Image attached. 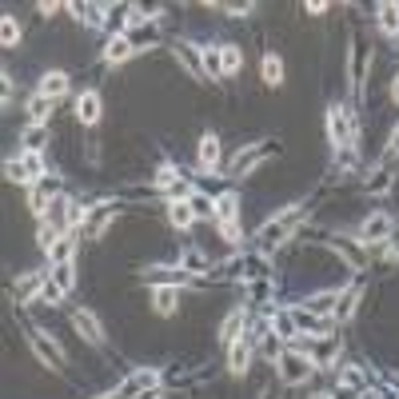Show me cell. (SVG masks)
<instances>
[{
    "mask_svg": "<svg viewBox=\"0 0 399 399\" xmlns=\"http://www.w3.org/2000/svg\"><path fill=\"white\" fill-rule=\"evenodd\" d=\"M72 328H76L80 336L88 339V343H100V339H104V328H100V319L92 316L88 308H80L76 316H72Z\"/></svg>",
    "mask_w": 399,
    "mask_h": 399,
    "instance_id": "6",
    "label": "cell"
},
{
    "mask_svg": "<svg viewBox=\"0 0 399 399\" xmlns=\"http://www.w3.org/2000/svg\"><path fill=\"white\" fill-rule=\"evenodd\" d=\"M252 363V343L248 339H236V343H228V371L232 375H244Z\"/></svg>",
    "mask_w": 399,
    "mask_h": 399,
    "instance_id": "7",
    "label": "cell"
},
{
    "mask_svg": "<svg viewBox=\"0 0 399 399\" xmlns=\"http://www.w3.org/2000/svg\"><path fill=\"white\" fill-rule=\"evenodd\" d=\"M216 216H219V224H232V219L239 216V196L236 192H228V196L216 200Z\"/></svg>",
    "mask_w": 399,
    "mask_h": 399,
    "instance_id": "24",
    "label": "cell"
},
{
    "mask_svg": "<svg viewBox=\"0 0 399 399\" xmlns=\"http://www.w3.org/2000/svg\"><path fill=\"white\" fill-rule=\"evenodd\" d=\"M20 164H24V176H28V184L44 176V156H40V152H24V156H20Z\"/></svg>",
    "mask_w": 399,
    "mask_h": 399,
    "instance_id": "35",
    "label": "cell"
},
{
    "mask_svg": "<svg viewBox=\"0 0 399 399\" xmlns=\"http://www.w3.org/2000/svg\"><path fill=\"white\" fill-rule=\"evenodd\" d=\"M144 279H152V284H156V288H160V284H168V288H180V284H188V271H184V268H148V271H144Z\"/></svg>",
    "mask_w": 399,
    "mask_h": 399,
    "instance_id": "12",
    "label": "cell"
},
{
    "mask_svg": "<svg viewBox=\"0 0 399 399\" xmlns=\"http://www.w3.org/2000/svg\"><path fill=\"white\" fill-rule=\"evenodd\" d=\"M356 399H383V395H379V391H368V388H363V391H359Z\"/></svg>",
    "mask_w": 399,
    "mask_h": 399,
    "instance_id": "49",
    "label": "cell"
},
{
    "mask_svg": "<svg viewBox=\"0 0 399 399\" xmlns=\"http://www.w3.org/2000/svg\"><path fill=\"white\" fill-rule=\"evenodd\" d=\"M204 72H208V80L224 76V68H219V48H204Z\"/></svg>",
    "mask_w": 399,
    "mask_h": 399,
    "instance_id": "41",
    "label": "cell"
},
{
    "mask_svg": "<svg viewBox=\"0 0 399 399\" xmlns=\"http://www.w3.org/2000/svg\"><path fill=\"white\" fill-rule=\"evenodd\" d=\"M44 284H48L44 276L28 271V276H20V279H16V288H12V296H16V304H28L32 296H40V291H44Z\"/></svg>",
    "mask_w": 399,
    "mask_h": 399,
    "instance_id": "9",
    "label": "cell"
},
{
    "mask_svg": "<svg viewBox=\"0 0 399 399\" xmlns=\"http://www.w3.org/2000/svg\"><path fill=\"white\" fill-rule=\"evenodd\" d=\"M152 299H156V311H160V316H172V311H176V288H168V284H160V288H156V296H152Z\"/></svg>",
    "mask_w": 399,
    "mask_h": 399,
    "instance_id": "30",
    "label": "cell"
},
{
    "mask_svg": "<svg viewBox=\"0 0 399 399\" xmlns=\"http://www.w3.org/2000/svg\"><path fill=\"white\" fill-rule=\"evenodd\" d=\"M216 164H219V140L208 132V136L200 140V168H208V172H212Z\"/></svg>",
    "mask_w": 399,
    "mask_h": 399,
    "instance_id": "17",
    "label": "cell"
},
{
    "mask_svg": "<svg viewBox=\"0 0 399 399\" xmlns=\"http://www.w3.org/2000/svg\"><path fill=\"white\" fill-rule=\"evenodd\" d=\"M268 328L276 331V339H284V343H291V339L299 336L296 316H291V311H271V316H268Z\"/></svg>",
    "mask_w": 399,
    "mask_h": 399,
    "instance_id": "8",
    "label": "cell"
},
{
    "mask_svg": "<svg viewBox=\"0 0 399 399\" xmlns=\"http://www.w3.org/2000/svg\"><path fill=\"white\" fill-rule=\"evenodd\" d=\"M32 351H36V356L44 359V363H48L52 371H60V368H64V351H60L56 343H52V339H44V336H32Z\"/></svg>",
    "mask_w": 399,
    "mask_h": 399,
    "instance_id": "10",
    "label": "cell"
},
{
    "mask_svg": "<svg viewBox=\"0 0 399 399\" xmlns=\"http://www.w3.org/2000/svg\"><path fill=\"white\" fill-rule=\"evenodd\" d=\"M328 136H331V144H336V148H351L356 128H351L348 108H331V112H328Z\"/></svg>",
    "mask_w": 399,
    "mask_h": 399,
    "instance_id": "4",
    "label": "cell"
},
{
    "mask_svg": "<svg viewBox=\"0 0 399 399\" xmlns=\"http://www.w3.org/2000/svg\"><path fill=\"white\" fill-rule=\"evenodd\" d=\"M180 180H184V176H180L172 164H164V168L156 172V188H180Z\"/></svg>",
    "mask_w": 399,
    "mask_h": 399,
    "instance_id": "40",
    "label": "cell"
},
{
    "mask_svg": "<svg viewBox=\"0 0 399 399\" xmlns=\"http://www.w3.org/2000/svg\"><path fill=\"white\" fill-rule=\"evenodd\" d=\"M76 120L80 124H96L100 120V92H80L76 96Z\"/></svg>",
    "mask_w": 399,
    "mask_h": 399,
    "instance_id": "11",
    "label": "cell"
},
{
    "mask_svg": "<svg viewBox=\"0 0 399 399\" xmlns=\"http://www.w3.org/2000/svg\"><path fill=\"white\" fill-rule=\"evenodd\" d=\"M264 80H268L271 88H279V84H284V60H279L276 52H268V56H264Z\"/></svg>",
    "mask_w": 399,
    "mask_h": 399,
    "instance_id": "28",
    "label": "cell"
},
{
    "mask_svg": "<svg viewBox=\"0 0 399 399\" xmlns=\"http://www.w3.org/2000/svg\"><path fill=\"white\" fill-rule=\"evenodd\" d=\"M268 296H271V284H268V279H256V284H252V299H256V304H264Z\"/></svg>",
    "mask_w": 399,
    "mask_h": 399,
    "instance_id": "45",
    "label": "cell"
},
{
    "mask_svg": "<svg viewBox=\"0 0 399 399\" xmlns=\"http://www.w3.org/2000/svg\"><path fill=\"white\" fill-rule=\"evenodd\" d=\"M40 299H44V304H60V299H64V291H60L56 284L48 279V284H44V291H40Z\"/></svg>",
    "mask_w": 399,
    "mask_h": 399,
    "instance_id": "46",
    "label": "cell"
},
{
    "mask_svg": "<svg viewBox=\"0 0 399 399\" xmlns=\"http://www.w3.org/2000/svg\"><path fill=\"white\" fill-rule=\"evenodd\" d=\"M168 219L176 224V228H188L192 219H196V212H192L188 200H172V204H168Z\"/></svg>",
    "mask_w": 399,
    "mask_h": 399,
    "instance_id": "22",
    "label": "cell"
},
{
    "mask_svg": "<svg viewBox=\"0 0 399 399\" xmlns=\"http://www.w3.org/2000/svg\"><path fill=\"white\" fill-rule=\"evenodd\" d=\"M52 284L68 296V291L76 288V268H72V264H56V268H52Z\"/></svg>",
    "mask_w": 399,
    "mask_h": 399,
    "instance_id": "26",
    "label": "cell"
},
{
    "mask_svg": "<svg viewBox=\"0 0 399 399\" xmlns=\"http://www.w3.org/2000/svg\"><path fill=\"white\" fill-rule=\"evenodd\" d=\"M180 268L188 271V276H204V271H208V256L196 252V248H188V252H184V259H180Z\"/></svg>",
    "mask_w": 399,
    "mask_h": 399,
    "instance_id": "25",
    "label": "cell"
},
{
    "mask_svg": "<svg viewBox=\"0 0 399 399\" xmlns=\"http://www.w3.org/2000/svg\"><path fill=\"white\" fill-rule=\"evenodd\" d=\"M36 244H40V248H44V252H52V248H56V244H60V232L52 228L48 219L40 224V232H36Z\"/></svg>",
    "mask_w": 399,
    "mask_h": 399,
    "instance_id": "37",
    "label": "cell"
},
{
    "mask_svg": "<svg viewBox=\"0 0 399 399\" xmlns=\"http://www.w3.org/2000/svg\"><path fill=\"white\" fill-rule=\"evenodd\" d=\"M4 176H9L12 184H28V176H24V164H20V160H9V164H4Z\"/></svg>",
    "mask_w": 399,
    "mask_h": 399,
    "instance_id": "42",
    "label": "cell"
},
{
    "mask_svg": "<svg viewBox=\"0 0 399 399\" xmlns=\"http://www.w3.org/2000/svg\"><path fill=\"white\" fill-rule=\"evenodd\" d=\"M20 140H24V152H40L44 148V140H48V124H28Z\"/></svg>",
    "mask_w": 399,
    "mask_h": 399,
    "instance_id": "23",
    "label": "cell"
},
{
    "mask_svg": "<svg viewBox=\"0 0 399 399\" xmlns=\"http://www.w3.org/2000/svg\"><path fill=\"white\" fill-rule=\"evenodd\" d=\"M188 204H192V212H196V216H212V212H216V200H212V196H200V192H192Z\"/></svg>",
    "mask_w": 399,
    "mask_h": 399,
    "instance_id": "39",
    "label": "cell"
},
{
    "mask_svg": "<svg viewBox=\"0 0 399 399\" xmlns=\"http://www.w3.org/2000/svg\"><path fill=\"white\" fill-rule=\"evenodd\" d=\"M176 56L196 80H208V72H204V56L196 52V44H176Z\"/></svg>",
    "mask_w": 399,
    "mask_h": 399,
    "instance_id": "13",
    "label": "cell"
},
{
    "mask_svg": "<svg viewBox=\"0 0 399 399\" xmlns=\"http://www.w3.org/2000/svg\"><path fill=\"white\" fill-rule=\"evenodd\" d=\"M388 152H399V128L391 132V148H388Z\"/></svg>",
    "mask_w": 399,
    "mask_h": 399,
    "instance_id": "50",
    "label": "cell"
},
{
    "mask_svg": "<svg viewBox=\"0 0 399 399\" xmlns=\"http://www.w3.org/2000/svg\"><path fill=\"white\" fill-rule=\"evenodd\" d=\"M264 156H268V144H264V140H256V144H248L244 152H236V160H232L228 172H232V176H248V172L256 168Z\"/></svg>",
    "mask_w": 399,
    "mask_h": 399,
    "instance_id": "5",
    "label": "cell"
},
{
    "mask_svg": "<svg viewBox=\"0 0 399 399\" xmlns=\"http://www.w3.org/2000/svg\"><path fill=\"white\" fill-rule=\"evenodd\" d=\"M40 92H44L48 100L64 96V92H68V76H64V72H48V76L40 80Z\"/></svg>",
    "mask_w": 399,
    "mask_h": 399,
    "instance_id": "20",
    "label": "cell"
},
{
    "mask_svg": "<svg viewBox=\"0 0 399 399\" xmlns=\"http://www.w3.org/2000/svg\"><path fill=\"white\" fill-rule=\"evenodd\" d=\"M388 188H391V176H388V172H379V176L368 184V192H371V196H383Z\"/></svg>",
    "mask_w": 399,
    "mask_h": 399,
    "instance_id": "44",
    "label": "cell"
},
{
    "mask_svg": "<svg viewBox=\"0 0 399 399\" xmlns=\"http://www.w3.org/2000/svg\"><path fill=\"white\" fill-rule=\"evenodd\" d=\"M112 216H116V208H108V204H100V212H96V216H92V219H84V224H88L84 232H88V236H100V232L108 228V219H112Z\"/></svg>",
    "mask_w": 399,
    "mask_h": 399,
    "instance_id": "33",
    "label": "cell"
},
{
    "mask_svg": "<svg viewBox=\"0 0 399 399\" xmlns=\"http://www.w3.org/2000/svg\"><path fill=\"white\" fill-rule=\"evenodd\" d=\"M391 100L399 104V76H395V84H391Z\"/></svg>",
    "mask_w": 399,
    "mask_h": 399,
    "instance_id": "51",
    "label": "cell"
},
{
    "mask_svg": "<svg viewBox=\"0 0 399 399\" xmlns=\"http://www.w3.org/2000/svg\"><path fill=\"white\" fill-rule=\"evenodd\" d=\"M336 351H339V343L331 336H319V343H316V351H311V363H331V359H336Z\"/></svg>",
    "mask_w": 399,
    "mask_h": 399,
    "instance_id": "29",
    "label": "cell"
},
{
    "mask_svg": "<svg viewBox=\"0 0 399 399\" xmlns=\"http://www.w3.org/2000/svg\"><path fill=\"white\" fill-rule=\"evenodd\" d=\"M56 192H60L56 180H40L36 188H32V196H28V208L36 212V216H44V208H48V196H56Z\"/></svg>",
    "mask_w": 399,
    "mask_h": 399,
    "instance_id": "15",
    "label": "cell"
},
{
    "mask_svg": "<svg viewBox=\"0 0 399 399\" xmlns=\"http://www.w3.org/2000/svg\"><path fill=\"white\" fill-rule=\"evenodd\" d=\"M359 308V291H348V296H339V308H336V319H351Z\"/></svg>",
    "mask_w": 399,
    "mask_h": 399,
    "instance_id": "38",
    "label": "cell"
},
{
    "mask_svg": "<svg viewBox=\"0 0 399 399\" xmlns=\"http://www.w3.org/2000/svg\"><path fill=\"white\" fill-rule=\"evenodd\" d=\"M359 248H363V244H359ZM359 248H351V244H348V239H343V236H336V252H339V256H343V259H348V264H351V268H363V252H359Z\"/></svg>",
    "mask_w": 399,
    "mask_h": 399,
    "instance_id": "34",
    "label": "cell"
},
{
    "mask_svg": "<svg viewBox=\"0 0 399 399\" xmlns=\"http://www.w3.org/2000/svg\"><path fill=\"white\" fill-rule=\"evenodd\" d=\"M339 304V291H316V296L304 299V311H316V316H328V311H336Z\"/></svg>",
    "mask_w": 399,
    "mask_h": 399,
    "instance_id": "16",
    "label": "cell"
},
{
    "mask_svg": "<svg viewBox=\"0 0 399 399\" xmlns=\"http://www.w3.org/2000/svg\"><path fill=\"white\" fill-rule=\"evenodd\" d=\"M48 224H52V228H72V200L68 196H56V200H52V204H48Z\"/></svg>",
    "mask_w": 399,
    "mask_h": 399,
    "instance_id": "14",
    "label": "cell"
},
{
    "mask_svg": "<svg viewBox=\"0 0 399 399\" xmlns=\"http://www.w3.org/2000/svg\"><path fill=\"white\" fill-rule=\"evenodd\" d=\"M276 368H279V379H284L288 388H296V383H304V379L316 371V363H311V356H304V351L284 348V351L276 356Z\"/></svg>",
    "mask_w": 399,
    "mask_h": 399,
    "instance_id": "2",
    "label": "cell"
},
{
    "mask_svg": "<svg viewBox=\"0 0 399 399\" xmlns=\"http://www.w3.org/2000/svg\"><path fill=\"white\" fill-rule=\"evenodd\" d=\"M339 388H348V391H356V395H359V391L368 388V375H363L359 368H343V371H339Z\"/></svg>",
    "mask_w": 399,
    "mask_h": 399,
    "instance_id": "31",
    "label": "cell"
},
{
    "mask_svg": "<svg viewBox=\"0 0 399 399\" xmlns=\"http://www.w3.org/2000/svg\"><path fill=\"white\" fill-rule=\"evenodd\" d=\"M219 232H224V239H228V244H236V239H239V219H232V224H219Z\"/></svg>",
    "mask_w": 399,
    "mask_h": 399,
    "instance_id": "47",
    "label": "cell"
},
{
    "mask_svg": "<svg viewBox=\"0 0 399 399\" xmlns=\"http://www.w3.org/2000/svg\"><path fill=\"white\" fill-rule=\"evenodd\" d=\"M52 259L56 264H72V239H60L56 248H52Z\"/></svg>",
    "mask_w": 399,
    "mask_h": 399,
    "instance_id": "43",
    "label": "cell"
},
{
    "mask_svg": "<svg viewBox=\"0 0 399 399\" xmlns=\"http://www.w3.org/2000/svg\"><path fill=\"white\" fill-rule=\"evenodd\" d=\"M239 64H244V52H239L236 44H219V68H224V76L239 72Z\"/></svg>",
    "mask_w": 399,
    "mask_h": 399,
    "instance_id": "21",
    "label": "cell"
},
{
    "mask_svg": "<svg viewBox=\"0 0 399 399\" xmlns=\"http://www.w3.org/2000/svg\"><path fill=\"white\" fill-rule=\"evenodd\" d=\"M132 399H164V391H160V388H148V391H140V395H132Z\"/></svg>",
    "mask_w": 399,
    "mask_h": 399,
    "instance_id": "48",
    "label": "cell"
},
{
    "mask_svg": "<svg viewBox=\"0 0 399 399\" xmlns=\"http://www.w3.org/2000/svg\"><path fill=\"white\" fill-rule=\"evenodd\" d=\"M391 232H395V219L388 216V212H371L363 224H359V244L368 248V244H383V239H391Z\"/></svg>",
    "mask_w": 399,
    "mask_h": 399,
    "instance_id": "3",
    "label": "cell"
},
{
    "mask_svg": "<svg viewBox=\"0 0 399 399\" xmlns=\"http://www.w3.org/2000/svg\"><path fill=\"white\" fill-rule=\"evenodd\" d=\"M0 44H4V48H16V44H20V24L12 16L0 20Z\"/></svg>",
    "mask_w": 399,
    "mask_h": 399,
    "instance_id": "36",
    "label": "cell"
},
{
    "mask_svg": "<svg viewBox=\"0 0 399 399\" xmlns=\"http://www.w3.org/2000/svg\"><path fill=\"white\" fill-rule=\"evenodd\" d=\"M48 112H52V100L44 96V92H36V96L28 100V116H32V124H48Z\"/></svg>",
    "mask_w": 399,
    "mask_h": 399,
    "instance_id": "27",
    "label": "cell"
},
{
    "mask_svg": "<svg viewBox=\"0 0 399 399\" xmlns=\"http://www.w3.org/2000/svg\"><path fill=\"white\" fill-rule=\"evenodd\" d=\"M239 331H244V311H232V316L224 319V328H219V339H224V343H236Z\"/></svg>",
    "mask_w": 399,
    "mask_h": 399,
    "instance_id": "32",
    "label": "cell"
},
{
    "mask_svg": "<svg viewBox=\"0 0 399 399\" xmlns=\"http://www.w3.org/2000/svg\"><path fill=\"white\" fill-rule=\"evenodd\" d=\"M299 219H304V204H291L288 212H279V216H271L264 228L256 232V239L264 244V248H276V244H284V239L291 236V232L299 228Z\"/></svg>",
    "mask_w": 399,
    "mask_h": 399,
    "instance_id": "1",
    "label": "cell"
},
{
    "mask_svg": "<svg viewBox=\"0 0 399 399\" xmlns=\"http://www.w3.org/2000/svg\"><path fill=\"white\" fill-rule=\"evenodd\" d=\"M379 28L388 32V36H399V4H391V0L379 4Z\"/></svg>",
    "mask_w": 399,
    "mask_h": 399,
    "instance_id": "18",
    "label": "cell"
},
{
    "mask_svg": "<svg viewBox=\"0 0 399 399\" xmlns=\"http://www.w3.org/2000/svg\"><path fill=\"white\" fill-rule=\"evenodd\" d=\"M128 56H132V40L128 36H112L108 48H104V60H108V64H120V60H128Z\"/></svg>",
    "mask_w": 399,
    "mask_h": 399,
    "instance_id": "19",
    "label": "cell"
}]
</instances>
